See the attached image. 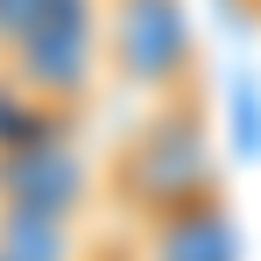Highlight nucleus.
I'll return each instance as SVG.
<instances>
[{
	"label": "nucleus",
	"mask_w": 261,
	"mask_h": 261,
	"mask_svg": "<svg viewBox=\"0 0 261 261\" xmlns=\"http://www.w3.org/2000/svg\"><path fill=\"white\" fill-rule=\"evenodd\" d=\"M99 191L127 226L184 212V205H205V198H226V163H219V127H212L205 85L155 99L113 141V155L99 170Z\"/></svg>",
	"instance_id": "nucleus-1"
},
{
	"label": "nucleus",
	"mask_w": 261,
	"mask_h": 261,
	"mask_svg": "<svg viewBox=\"0 0 261 261\" xmlns=\"http://www.w3.org/2000/svg\"><path fill=\"white\" fill-rule=\"evenodd\" d=\"M106 78L134 99H170L198 85V21L184 0H99Z\"/></svg>",
	"instance_id": "nucleus-2"
},
{
	"label": "nucleus",
	"mask_w": 261,
	"mask_h": 261,
	"mask_svg": "<svg viewBox=\"0 0 261 261\" xmlns=\"http://www.w3.org/2000/svg\"><path fill=\"white\" fill-rule=\"evenodd\" d=\"M0 78L57 113H85L92 85L106 78V43H99V0H49V14L0 57Z\"/></svg>",
	"instance_id": "nucleus-3"
},
{
	"label": "nucleus",
	"mask_w": 261,
	"mask_h": 261,
	"mask_svg": "<svg viewBox=\"0 0 261 261\" xmlns=\"http://www.w3.org/2000/svg\"><path fill=\"white\" fill-rule=\"evenodd\" d=\"M92 191H99V170L78 141V113H49L36 134L0 148V212H36V219L78 226Z\"/></svg>",
	"instance_id": "nucleus-4"
},
{
	"label": "nucleus",
	"mask_w": 261,
	"mask_h": 261,
	"mask_svg": "<svg viewBox=\"0 0 261 261\" xmlns=\"http://www.w3.org/2000/svg\"><path fill=\"white\" fill-rule=\"evenodd\" d=\"M127 254L134 261H240L247 247H240L233 198H205V205H184V212L127 226Z\"/></svg>",
	"instance_id": "nucleus-5"
},
{
	"label": "nucleus",
	"mask_w": 261,
	"mask_h": 261,
	"mask_svg": "<svg viewBox=\"0 0 261 261\" xmlns=\"http://www.w3.org/2000/svg\"><path fill=\"white\" fill-rule=\"evenodd\" d=\"M0 261H85V254H78V233L64 219L0 212Z\"/></svg>",
	"instance_id": "nucleus-6"
},
{
	"label": "nucleus",
	"mask_w": 261,
	"mask_h": 261,
	"mask_svg": "<svg viewBox=\"0 0 261 261\" xmlns=\"http://www.w3.org/2000/svg\"><path fill=\"white\" fill-rule=\"evenodd\" d=\"M43 14H49V0H0V57L21 43V36L43 21Z\"/></svg>",
	"instance_id": "nucleus-7"
},
{
	"label": "nucleus",
	"mask_w": 261,
	"mask_h": 261,
	"mask_svg": "<svg viewBox=\"0 0 261 261\" xmlns=\"http://www.w3.org/2000/svg\"><path fill=\"white\" fill-rule=\"evenodd\" d=\"M233 14H247V21H261V0H226Z\"/></svg>",
	"instance_id": "nucleus-8"
}]
</instances>
